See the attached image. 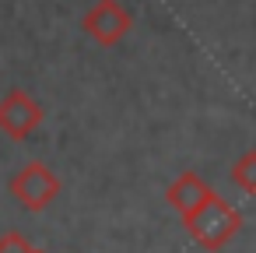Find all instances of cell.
Masks as SVG:
<instances>
[{"label":"cell","instance_id":"cell-5","mask_svg":"<svg viewBox=\"0 0 256 253\" xmlns=\"http://www.w3.org/2000/svg\"><path fill=\"white\" fill-rule=\"evenodd\" d=\"M210 193H214V190H210L196 172H182V176H176V179L168 183L165 200H168V207H172L179 218H190V214H193Z\"/></svg>","mask_w":256,"mask_h":253},{"label":"cell","instance_id":"cell-6","mask_svg":"<svg viewBox=\"0 0 256 253\" xmlns=\"http://www.w3.org/2000/svg\"><path fill=\"white\" fill-rule=\"evenodd\" d=\"M232 183H235L242 193L256 197V148H249V151L232 165Z\"/></svg>","mask_w":256,"mask_h":253},{"label":"cell","instance_id":"cell-2","mask_svg":"<svg viewBox=\"0 0 256 253\" xmlns=\"http://www.w3.org/2000/svg\"><path fill=\"white\" fill-rule=\"evenodd\" d=\"M8 190L25 211H46L60 197V176L46 162H28L11 176Z\"/></svg>","mask_w":256,"mask_h":253},{"label":"cell","instance_id":"cell-7","mask_svg":"<svg viewBox=\"0 0 256 253\" xmlns=\"http://www.w3.org/2000/svg\"><path fill=\"white\" fill-rule=\"evenodd\" d=\"M0 253H42V249H39V246H32L25 235L8 232V235H0Z\"/></svg>","mask_w":256,"mask_h":253},{"label":"cell","instance_id":"cell-1","mask_svg":"<svg viewBox=\"0 0 256 253\" xmlns=\"http://www.w3.org/2000/svg\"><path fill=\"white\" fill-rule=\"evenodd\" d=\"M182 221H186L190 239H193L196 246H204L207 253L224 249V246L238 235V228H242L238 207H232V200H224L221 193H210V197H207L190 218H182Z\"/></svg>","mask_w":256,"mask_h":253},{"label":"cell","instance_id":"cell-4","mask_svg":"<svg viewBox=\"0 0 256 253\" xmlns=\"http://www.w3.org/2000/svg\"><path fill=\"white\" fill-rule=\"evenodd\" d=\"M42 123V106L22 92V88H11L4 99H0V130H4L11 141H25L28 134H36Z\"/></svg>","mask_w":256,"mask_h":253},{"label":"cell","instance_id":"cell-3","mask_svg":"<svg viewBox=\"0 0 256 253\" xmlns=\"http://www.w3.org/2000/svg\"><path fill=\"white\" fill-rule=\"evenodd\" d=\"M81 29L98 46H116L134 29V15L120 4V0H95V4L84 11V18H81Z\"/></svg>","mask_w":256,"mask_h":253}]
</instances>
